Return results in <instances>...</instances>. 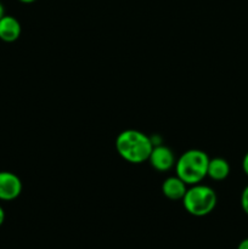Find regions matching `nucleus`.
I'll return each mask as SVG.
<instances>
[{
  "label": "nucleus",
  "mask_w": 248,
  "mask_h": 249,
  "mask_svg": "<svg viewBox=\"0 0 248 249\" xmlns=\"http://www.w3.org/2000/svg\"><path fill=\"white\" fill-rule=\"evenodd\" d=\"M116 148L124 160L134 164H140L148 160L153 142L146 134L135 129L124 130L117 136Z\"/></svg>",
  "instance_id": "obj_1"
},
{
  "label": "nucleus",
  "mask_w": 248,
  "mask_h": 249,
  "mask_svg": "<svg viewBox=\"0 0 248 249\" xmlns=\"http://www.w3.org/2000/svg\"><path fill=\"white\" fill-rule=\"evenodd\" d=\"M211 158L201 150H189L175 162V172L186 185L199 184L207 177Z\"/></svg>",
  "instance_id": "obj_2"
},
{
  "label": "nucleus",
  "mask_w": 248,
  "mask_h": 249,
  "mask_svg": "<svg viewBox=\"0 0 248 249\" xmlns=\"http://www.w3.org/2000/svg\"><path fill=\"white\" fill-rule=\"evenodd\" d=\"M182 204L187 213L191 215H208L216 206L215 191L207 185H192L182 197Z\"/></svg>",
  "instance_id": "obj_3"
},
{
  "label": "nucleus",
  "mask_w": 248,
  "mask_h": 249,
  "mask_svg": "<svg viewBox=\"0 0 248 249\" xmlns=\"http://www.w3.org/2000/svg\"><path fill=\"white\" fill-rule=\"evenodd\" d=\"M22 192V181L11 172H0V201L16 199Z\"/></svg>",
  "instance_id": "obj_4"
},
{
  "label": "nucleus",
  "mask_w": 248,
  "mask_h": 249,
  "mask_svg": "<svg viewBox=\"0 0 248 249\" xmlns=\"http://www.w3.org/2000/svg\"><path fill=\"white\" fill-rule=\"evenodd\" d=\"M148 162L158 172H167L175 165V157L173 151L167 146H153Z\"/></svg>",
  "instance_id": "obj_5"
},
{
  "label": "nucleus",
  "mask_w": 248,
  "mask_h": 249,
  "mask_svg": "<svg viewBox=\"0 0 248 249\" xmlns=\"http://www.w3.org/2000/svg\"><path fill=\"white\" fill-rule=\"evenodd\" d=\"M21 23L10 15H4L0 18V39L5 43H14L21 36Z\"/></svg>",
  "instance_id": "obj_6"
},
{
  "label": "nucleus",
  "mask_w": 248,
  "mask_h": 249,
  "mask_svg": "<svg viewBox=\"0 0 248 249\" xmlns=\"http://www.w3.org/2000/svg\"><path fill=\"white\" fill-rule=\"evenodd\" d=\"M187 185L179 177H170L164 180L162 185V192L167 198L172 201L182 199L187 191Z\"/></svg>",
  "instance_id": "obj_7"
},
{
  "label": "nucleus",
  "mask_w": 248,
  "mask_h": 249,
  "mask_svg": "<svg viewBox=\"0 0 248 249\" xmlns=\"http://www.w3.org/2000/svg\"><path fill=\"white\" fill-rule=\"evenodd\" d=\"M229 174H230V165H229L228 160L220 157L209 160L207 177L215 180V181H221V180L226 179Z\"/></svg>",
  "instance_id": "obj_8"
},
{
  "label": "nucleus",
  "mask_w": 248,
  "mask_h": 249,
  "mask_svg": "<svg viewBox=\"0 0 248 249\" xmlns=\"http://www.w3.org/2000/svg\"><path fill=\"white\" fill-rule=\"evenodd\" d=\"M241 207H242V211L248 215V185L241 194Z\"/></svg>",
  "instance_id": "obj_9"
},
{
  "label": "nucleus",
  "mask_w": 248,
  "mask_h": 249,
  "mask_svg": "<svg viewBox=\"0 0 248 249\" xmlns=\"http://www.w3.org/2000/svg\"><path fill=\"white\" fill-rule=\"evenodd\" d=\"M242 169H243V172H245V174L248 177V152L246 153L245 157H243V160H242Z\"/></svg>",
  "instance_id": "obj_10"
},
{
  "label": "nucleus",
  "mask_w": 248,
  "mask_h": 249,
  "mask_svg": "<svg viewBox=\"0 0 248 249\" xmlns=\"http://www.w3.org/2000/svg\"><path fill=\"white\" fill-rule=\"evenodd\" d=\"M237 249H248V237L245 238V240H242L240 243H238Z\"/></svg>",
  "instance_id": "obj_11"
},
{
  "label": "nucleus",
  "mask_w": 248,
  "mask_h": 249,
  "mask_svg": "<svg viewBox=\"0 0 248 249\" xmlns=\"http://www.w3.org/2000/svg\"><path fill=\"white\" fill-rule=\"evenodd\" d=\"M4 221H5V211H4V208L0 206V226L4 224Z\"/></svg>",
  "instance_id": "obj_12"
},
{
  "label": "nucleus",
  "mask_w": 248,
  "mask_h": 249,
  "mask_svg": "<svg viewBox=\"0 0 248 249\" xmlns=\"http://www.w3.org/2000/svg\"><path fill=\"white\" fill-rule=\"evenodd\" d=\"M5 15V9H4V5H2V2L0 1V18H1L2 16Z\"/></svg>",
  "instance_id": "obj_13"
},
{
  "label": "nucleus",
  "mask_w": 248,
  "mask_h": 249,
  "mask_svg": "<svg viewBox=\"0 0 248 249\" xmlns=\"http://www.w3.org/2000/svg\"><path fill=\"white\" fill-rule=\"evenodd\" d=\"M18 1L23 2V4H32V2H34L35 0H18Z\"/></svg>",
  "instance_id": "obj_14"
}]
</instances>
